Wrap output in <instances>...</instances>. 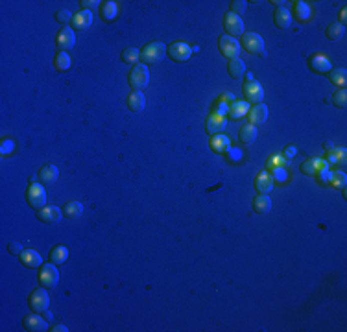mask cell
<instances>
[{
    "label": "cell",
    "mask_w": 347,
    "mask_h": 332,
    "mask_svg": "<svg viewBox=\"0 0 347 332\" xmlns=\"http://www.w3.org/2000/svg\"><path fill=\"white\" fill-rule=\"evenodd\" d=\"M227 72L231 74L233 78H242L244 72H246V63L240 57L229 59V63H227Z\"/></svg>",
    "instance_id": "obj_28"
},
{
    "label": "cell",
    "mask_w": 347,
    "mask_h": 332,
    "mask_svg": "<svg viewBox=\"0 0 347 332\" xmlns=\"http://www.w3.org/2000/svg\"><path fill=\"white\" fill-rule=\"evenodd\" d=\"M346 20H347V18H346V7H344V9L340 11V24H346Z\"/></svg>",
    "instance_id": "obj_49"
},
{
    "label": "cell",
    "mask_w": 347,
    "mask_h": 332,
    "mask_svg": "<svg viewBox=\"0 0 347 332\" xmlns=\"http://www.w3.org/2000/svg\"><path fill=\"white\" fill-rule=\"evenodd\" d=\"M274 22L277 28H281V30L290 28V24H292V13H290V9H288V7H275Z\"/></svg>",
    "instance_id": "obj_18"
},
{
    "label": "cell",
    "mask_w": 347,
    "mask_h": 332,
    "mask_svg": "<svg viewBox=\"0 0 347 332\" xmlns=\"http://www.w3.org/2000/svg\"><path fill=\"white\" fill-rule=\"evenodd\" d=\"M68 259V249L65 246H55L52 251H50V262L55 266L63 264V262H67Z\"/></svg>",
    "instance_id": "obj_31"
},
{
    "label": "cell",
    "mask_w": 347,
    "mask_h": 332,
    "mask_svg": "<svg viewBox=\"0 0 347 332\" xmlns=\"http://www.w3.org/2000/svg\"><path fill=\"white\" fill-rule=\"evenodd\" d=\"M72 13L68 11V9H59V11H55V20H57V22H61V24H70V22H72Z\"/></svg>",
    "instance_id": "obj_39"
},
{
    "label": "cell",
    "mask_w": 347,
    "mask_h": 332,
    "mask_svg": "<svg viewBox=\"0 0 347 332\" xmlns=\"http://www.w3.org/2000/svg\"><path fill=\"white\" fill-rule=\"evenodd\" d=\"M13 148H15V144H13V140H4L2 142V155H7V153H11L13 151Z\"/></svg>",
    "instance_id": "obj_44"
},
{
    "label": "cell",
    "mask_w": 347,
    "mask_h": 332,
    "mask_svg": "<svg viewBox=\"0 0 347 332\" xmlns=\"http://www.w3.org/2000/svg\"><path fill=\"white\" fill-rule=\"evenodd\" d=\"M43 314H44V318H46V320H52V314H50L48 310H46V312H43Z\"/></svg>",
    "instance_id": "obj_51"
},
{
    "label": "cell",
    "mask_w": 347,
    "mask_h": 332,
    "mask_svg": "<svg viewBox=\"0 0 347 332\" xmlns=\"http://www.w3.org/2000/svg\"><path fill=\"white\" fill-rule=\"evenodd\" d=\"M26 199H28V203H30L33 209H43L46 205V190H44L43 185H39V183H31L30 188L26 190Z\"/></svg>",
    "instance_id": "obj_6"
},
{
    "label": "cell",
    "mask_w": 347,
    "mask_h": 332,
    "mask_svg": "<svg viewBox=\"0 0 347 332\" xmlns=\"http://www.w3.org/2000/svg\"><path fill=\"white\" fill-rule=\"evenodd\" d=\"M39 284L44 288H55L59 284V270L55 264H43L39 270Z\"/></svg>",
    "instance_id": "obj_4"
},
{
    "label": "cell",
    "mask_w": 347,
    "mask_h": 332,
    "mask_svg": "<svg viewBox=\"0 0 347 332\" xmlns=\"http://www.w3.org/2000/svg\"><path fill=\"white\" fill-rule=\"evenodd\" d=\"M55 42H57V46H59L61 52H67V50H72L74 44H76V33L70 26H63L55 37Z\"/></svg>",
    "instance_id": "obj_12"
},
{
    "label": "cell",
    "mask_w": 347,
    "mask_h": 332,
    "mask_svg": "<svg viewBox=\"0 0 347 332\" xmlns=\"http://www.w3.org/2000/svg\"><path fill=\"white\" fill-rule=\"evenodd\" d=\"M140 59V52L133 46H129V48H124L122 50V61L124 63H128V65H137Z\"/></svg>",
    "instance_id": "obj_35"
},
{
    "label": "cell",
    "mask_w": 347,
    "mask_h": 332,
    "mask_svg": "<svg viewBox=\"0 0 347 332\" xmlns=\"http://www.w3.org/2000/svg\"><path fill=\"white\" fill-rule=\"evenodd\" d=\"M18 259L20 262L26 266V268H41L43 266V259H41V255L33 251V249H24L22 253L18 255Z\"/></svg>",
    "instance_id": "obj_21"
},
{
    "label": "cell",
    "mask_w": 347,
    "mask_h": 332,
    "mask_svg": "<svg viewBox=\"0 0 347 332\" xmlns=\"http://www.w3.org/2000/svg\"><path fill=\"white\" fill-rule=\"evenodd\" d=\"M128 107L133 111V113H140L142 109L146 107V96L140 91H133L128 94Z\"/></svg>",
    "instance_id": "obj_24"
},
{
    "label": "cell",
    "mask_w": 347,
    "mask_h": 332,
    "mask_svg": "<svg viewBox=\"0 0 347 332\" xmlns=\"http://www.w3.org/2000/svg\"><path fill=\"white\" fill-rule=\"evenodd\" d=\"M257 137H259V133H257V126H253V124H246V126H242V129H240V142L246 146H250L253 144L257 140Z\"/></svg>",
    "instance_id": "obj_27"
},
{
    "label": "cell",
    "mask_w": 347,
    "mask_h": 332,
    "mask_svg": "<svg viewBox=\"0 0 347 332\" xmlns=\"http://www.w3.org/2000/svg\"><path fill=\"white\" fill-rule=\"evenodd\" d=\"M244 96L248 98V102L251 103H262V98H264V89L262 85L255 79H248L244 83Z\"/></svg>",
    "instance_id": "obj_9"
},
{
    "label": "cell",
    "mask_w": 347,
    "mask_h": 332,
    "mask_svg": "<svg viewBox=\"0 0 347 332\" xmlns=\"http://www.w3.org/2000/svg\"><path fill=\"white\" fill-rule=\"evenodd\" d=\"M166 48L161 41H155V42H150L146 44L142 52H140V61L144 63V65H153V63H159V61H163V57L166 55Z\"/></svg>",
    "instance_id": "obj_2"
},
{
    "label": "cell",
    "mask_w": 347,
    "mask_h": 332,
    "mask_svg": "<svg viewBox=\"0 0 347 332\" xmlns=\"http://www.w3.org/2000/svg\"><path fill=\"white\" fill-rule=\"evenodd\" d=\"M70 65H72V59H70V55L67 54V52H57L54 57V66H55V70H59V72H65V70H68L70 68Z\"/></svg>",
    "instance_id": "obj_30"
},
{
    "label": "cell",
    "mask_w": 347,
    "mask_h": 332,
    "mask_svg": "<svg viewBox=\"0 0 347 332\" xmlns=\"http://www.w3.org/2000/svg\"><path fill=\"white\" fill-rule=\"evenodd\" d=\"M327 163L331 164H346V150L344 148H333L329 150V155H327Z\"/></svg>",
    "instance_id": "obj_36"
},
{
    "label": "cell",
    "mask_w": 347,
    "mask_h": 332,
    "mask_svg": "<svg viewBox=\"0 0 347 332\" xmlns=\"http://www.w3.org/2000/svg\"><path fill=\"white\" fill-rule=\"evenodd\" d=\"M250 105H248V102H233L231 105H229V109H227V115L231 116V118H242L248 111H250Z\"/></svg>",
    "instance_id": "obj_33"
},
{
    "label": "cell",
    "mask_w": 347,
    "mask_h": 332,
    "mask_svg": "<svg viewBox=\"0 0 347 332\" xmlns=\"http://www.w3.org/2000/svg\"><path fill=\"white\" fill-rule=\"evenodd\" d=\"M59 177V168L55 164H46L41 172H39V179H41V185H54Z\"/></svg>",
    "instance_id": "obj_22"
},
{
    "label": "cell",
    "mask_w": 347,
    "mask_h": 332,
    "mask_svg": "<svg viewBox=\"0 0 347 332\" xmlns=\"http://www.w3.org/2000/svg\"><path fill=\"white\" fill-rule=\"evenodd\" d=\"M98 4H100L98 0H81V2H79V6L83 7V9H89V11L94 9V7H98Z\"/></svg>",
    "instance_id": "obj_43"
},
{
    "label": "cell",
    "mask_w": 347,
    "mask_h": 332,
    "mask_svg": "<svg viewBox=\"0 0 347 332\" xmlns=\"http://www.w3.org/2000/svg\"><path fill=\"white\" fill-rule=\"evenodd\" d=\"M100 15L104 18L105 22H111V20H115L116 15H118V4L116 2H102V6H100Z\"/></svg>",
    "instance_id": "obj_26"
},
{
    "label": "cell",
    "mask_w": 347,
    "mask_h": 332,
    "mask_svg": "<svg viewBox=\"0 0 347 332\" xmlns=\"http://www.w3.org/2000/svg\"><path fill=\"white\" fill-rule=\"evenodd\" d=\"M209 144H211V150H213L214 153H227L229 148H231V140H229V137L218 133V135H213V137H211V142H209Z\"/></svg>",
    "instance_id": "obj_20"
},
{
    "label": "cell",
    "mask_w": 347,
    "mask_h": 332,
    "mask_svg": "<svg viewBox=\"0 0 347 332\" xmlns=\"http://www.w3.org/2000/svg\"><path fill=\"white\" fill-rule=\"evenodd\" d=\"M166 54L170 55V59L176 61V63H185L192 55V48H190L187 42L177 41V42H172L170 46L166 48Z\"/></svg>",
    "instance_id": "obj_8"
},
{
    "label": "cell",
    "mask_w": 347,
    "mask_h": 332,
    "mask_svg": "<svg viewBox=\"0 0 347 332\" xmlns=\"http://www.w3.org/2000/svg\"><path fill=\"white\" fill-rule=\"evenodd\" d=\"M333 148H335V144H333L331 140H327V142H325V150H333Z\"/></svg>",
    "instance_id": "obj_50"
},
{
    "label": "cell",
    "mask_w": 347,
    "mask_h": 332,
    "mask_svg": "<svg viewBox=\"0 0 347 332\" xmlns=\"http://www.w3.org/2000/svg\"><path fill=\"white\" fill-rule=\"evenodd\" d=\"M329 183L333 187L344 188L346 187V174L344 172H333V174H329Z\"/></svg>",
    "instance_id": "obj_38"
},
{
    "label": "cell",
    "mask_w": 347,
    "mask_h": 332,
    "mask_svg": "<svg viewBox=\"0 0 347 332\" xmlns=\"http://www.w3.org/2000/svg\"><path fill=\"white\" fill-rule=\"evenodd\" d=\"M240 44L250 54H264V39L255 31H244Z\"/></svg>",
    "instance_id": "obj_5"
},
{
    "label": "cell",
    "mask_w": 347,
    "mask_h": 332,
    "mask_svg": "<svg viewBox=\"0 0 347 332\" xmlns=\"http://www.w3.org/2000/svg\"><path fill=\"white\" fill-rule=\"evenodd\" d=\"M224 28H226L227 35L229 37H237L244 33V20L235 13L227 11L226 17H224Z\"/></svg>",
    "instance_id": "obj_10"
},
{
    "label": "cell",
    "mask_w": 347,
    "mask_h": 332,
    "mask_svg": "<svg viewBox=\"0 0 347 332\" xmlns=\"http://www.w3.org/2000/svg\"><path fill=\"white\" fill-rule=\"evenodd\" d=\"M28 305H30V308L33 310V312H37V314L46 312L50 307V297H48L46 288L41 286V288H37V290L31 292L30 299H28Z\"/></svg>",
    "instance_id": "obj_3"
},
{
    "label": "cell",
    "mask_w": 347,
    "mask_h": 332,
    "mask_svg": "<svg viewBox=\"0 0 347 332\" xmlns=\"http://www.w3.org/2000/svg\"><path fill=\"white\" fill-rule=\"evenodd\" d=\"M253 209H255L257 214H268L272 211V199L266 194H259L255 199H253Z\"/></svg>",
    "instance_id": "obj_25"
},
{
    "label": "cell",
    "mask_w": 347,
    "mask_h": 332,
    "mask_svg": "<svg viewBox=\"0 0 347 332\" xmlns=\"http://www.w3.org/2000/svg\"><path fill=\"white\" fill-rule=\"evenodd\" d=\"M22 325H24L26 331H30V332L50 331L46 320H44V318H41V316H37V312H35V314H31V316H26L24 321H22Z\"/></svg>",
    "instance_id": "obj_15"
},
{
    "label": "cell",
    "mask_w": 347,
    "mask_h": 332,
    "mask_svg": "<svg viewBox=\"0 0 347 332\" xmlns=\"http://www.w3.org/2000/svg\"><path fill=\"white\" fill-rule=\"evenodd\" d=\"M7 251L11 255H15V257H18V255L24 251V248H22V244H18V242H9V244H7Z\"/></svg>",
    "instance_id": "obj_42"
},
{
    "label": "cell",
    "mask_w": 347,
    "mask_h": 332,
    "mask_svg": "<svg viewBox=\"0 0 347 332\" xmlns=\"http://www.w3.org/2000/svg\"><path fill=\"white\" fill-rule=\"evenodd\" d=\"M218 48L222 52V55H226L227 59H235L240 55V42L235 39V37H229V35H222L218 39Z\"/></svg>",
    "instance_id": "obj_7"
},
{
    "label": "cell",
    "mask_w": 347,
    "mask_h": 332,
    "mask_svg": "<svg viewBox=\"0 0 347 332\" xmlns=\"http://www.w3.org/2000/svg\"><path fill=\"white\" fill-rule=\"evenodd\" d=\"M255 188L259 190V194H268L274 188V177L268 172H261L255 177Z\"/></svg>",
    "instance_id": "obj_23"
},
{
    "label": "cell",
    "mask_w": 347,
    "mask_h": 332,
    "mask_svg": "<svg viewBox=\"0 0 347 332\" xmlns=\"http://www.w3.org/2000/svg\"><path fill=\"white\" fill-rule=\"evenodd\" d=\"M70 24H72L74 30H78V31L89 30L92 24V13L89 11V9H81V11H78L72 17V22H70Z\"/></svg>",
    "instance_id": "obj_16"
},
{
    "label": "cell",
    "mask_w": 347,
    "mask_h": 332,
    "mask_svg": "<svg viewBox=\"0 0 347 332\" xmlns=\"http://www.w3.org/2000/svg\"><path fill=\"white\" fill-rule=\"evenodd\" d=\"M327 37H329L331 41H336V39H342L344 33H346V26L340 24V22H333V24L327 28Z\"/></svg>",
    "instance_id": "obj_37"
},
{
    "label": "cell",
    "mask_w": 347,
    "mask_h": 332,
    "mask_svg": "<svg viewBox=\"0 0 347 332\" xmlns=\"http://www.w3.org/2000/svg\"><path fill=\"white\" fill-rule=\"evenodd\" d=\"M83 214V205L79 201H68L67 205L63 207V216L70 218V220H76Z\"/></svg>",
    "instance_id": "obj_29"
},
{
    "label": "cell",
    "mask_w": 347,
    "mask_h": 332,
    "mask_svg": "<svg viewBox=\"0 0 347 332\" xmlns=\"http://www.w3.org/2000/svg\"><path fill=\"white\" fill-rule=\"evenodd\" d=\"M285 161H283V159L281 157H272L270 159V166H272V168H285Z\"/></svg>",
    "instance_id": "obj_45"
},
{
    "label": "cell",
    "mask_w": 347,
    "mask_h": 332,
    "mask_svg": "<svg viewBox=\"0 0 347 332\" xmlns=\"http://www.w3.org/2000/svg\"><path fill=\"white\" fill-rule=\"evenodd\" d=\"M246 9H248V2H244V0H235V2H231V9H229V11L240 17Z\"/></svg>",
    "instance_id": "obj_41"
},
{
    "label": "cell",
    "mask_w": 347,
    "mask_h": 332,
    "mask_svg": "<svg viewBox=\"0 0 347 332\" xmlns=\"http://www.w3.org/2000/svg\"><path fill=\"white\" fill-rule=\"evenodd\" d=\"M227 127V120L224 115H218V113H213V115L207 118V133L209 135H218Z\"/></svg>",
    "instance_id": "obj_17"
},
{
    "label": "cell",
    "mask_w": 347,
    "mask_h": 332,
    "mask_svg": "<svg viewBox=\"0 0 347 332\" xmlns=\"http://www.w3.org/2000/svg\"><path fill=\"white\" fill-rule=\"evenodd\" d=\"M329 78H331V83L344 89L347 83V70L346 68H335V70H331Z\"/></svg>",
    "instance_id": "obj_34"
},
{
    "label": "cell",
    "mask_w": 347,
    "mask_h": 332,
    "mask_svg": "<svg viewBox=\"0 0 347 332\" xmlns=\"http://www.w3.org/2000/svg\"><path fill=\"white\" fill-rule=\"evenodd\" d=\"M329 170V163L323 161V159H309L301 164V172L307 175H316L322 174V172H327Z\"/></svg>",
    "instance_id": "obj_13"
},
{
    "label": "cell",
    "mask_w": 347,
    "mask_h": 332,
    "mask_svg": "<svg viewBox=\"0 0 347 332\" xmlns=\"http://www.w3.org/2000/svg\"><path fill=\"white\" fill-rule=\"evenodd\" d=\"M309 66H311L312 72L323 74V72H329L331 68H333V63H331V59L327 57V55L316 54V55H312L311 59H309Z\"/></svg>",
    "instance_id": "obj_14"
},
{
    "label": "cell",
    "mask_w": 347,
    "mask_h": 332,
    "mask_svg": "<svg viewBox=\"0 0 347 332\" xmlns=\"http://www.w3.org/2000/svg\"><path fill=\"white\" fill-rule=\"evenodd\" d=\"M248 115H250V122L253 126L264 124V122L268 120V107H266L264 103H257L255 107H251L250 111H248Z\"/></svg>",
    "instance_id": "obj_19"
},
{
    "label": "cell",
    "mask_w": 347,
    "mask_h": 332,
    "mask_svg": "<svg viewBox=\"0 0 347 332\" xmlns=\"http://www.w3.org/2000/svg\"><path fill=\"white\" fill-rule=\"evenodd\" d=\"M50 331H52V332H67L68 329L65 325H54L52 329H50Z\"/></svg>",
    "instance_id": "obj_47"
},
{
    "label": "cell",
    "mask_w": 347,
    "mask_h": 332,
    "mask_svg": "<svg viewBox=\"0 0 347 332\" xmlns=\"http://www.w3.org/2000/svg\"><path fill=\"white\" fill-rule=\"evenodd\" d=\"M63 218V209L55 205H44L43 209L37 211V220H41L44 224H59Z\"/></svg>",
    "instance_id": "obj_11"
},
{
    "label": "cell",
    "mask_w": 347,
    "mask_h": 332,
    "mask_svg": "<svg viewBox=\"0 0 347 332\" xmlns=\"http://www.w3.org/2000/svg\"><path fill=\"white\" fill-rule=\"evenodd\" d=\"M294 155H296V148H294V146H288L287 150H285V157L290 159V157H294Z\"/></svg>",
    "instance_id": "obj_46"
},
{
    "label": "cell",
    "mask_w": 347,
    "mask_h": 332,
    "mask_svg": "<svg viewBox=\"0 0 347 332\" xmlns=\"http://www.w3.org/2000/svg\"><path fill=\"white\" fill-rule=\"evenodd\" d=\"M333 102H335L336 107H340V109L346 107V103H347V92H346V89H340V91H336L335 96H333Z\"/></svg>",
    "instance_id": "obj_40"
},
{
    "label": "cell",
    "mask_w": 347,
    "mask_h": 332,
    "mask_svg": "<svg viewBox=\"0 0 347 332\" xmlns=\"http://www.w3.org/2000/svg\"><path fill=\"white\" fill-rule=\"evenodd\" d=\"M274 175L279 177V179H285V170L283 168H274Z\"/></svg>",
    "instance_id": "obj_48"
},
{
    "label": "cell",
    "mask_w": 347,
    "mask_h": 332,
    "mask_svg": "<svg viewBox=\"0 0 347 332\" xmlns=\"http://www.w3.org/2000/svg\"><path fill=\"white\" fill-rule=\"evenodd\" d=\"M311 6L307 4V2H296V6H294V17L298 18L299 22H305V20H309L311 18Z\"/></svg>",
    "instance_id": "obj_32"
},
{
    "label": "cell",
    "mask_w": 347,
    "mask_h": 332,
    "mask_svg": "<svg viewBox=\"0 0 347 332\" xmlns=\"http://www.w3.org/2000/svg\"><path fill=\"white\" fill-rule=\"evenodd\" d=\"M128 81L133 91H144L148 85H150V68H148V65L137 63L131 68V72H129Z\"/></svg>",
    "instance_id": "obj_1"
}]
</instances>
